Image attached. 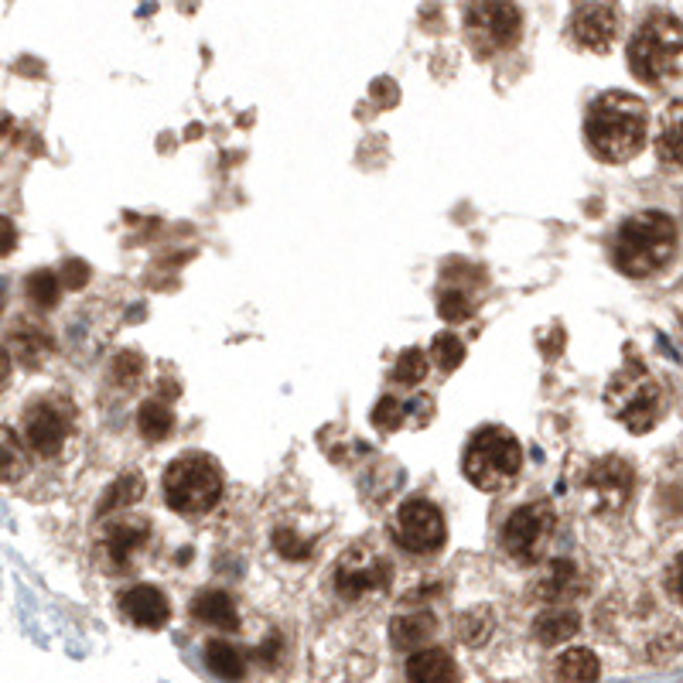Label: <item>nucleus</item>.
I'll list each match as a JSON object with an SVG mask.
<instances>
[{
	"label": "nucleus",
	"mask_w": 683,
	"mask_h": 683,
	"mask_svg": "<svg viewBox=\"0 0 683 683\" xmlns=\"http://www.w3.org/2000/svg\"><path fill=\"white\" fill-rule=\"evenodd\" d=\"M65 273H69V277H65V284H69V288H83V284L89 281V267H86V264L69 260V264H65Z\"/></svg>",
	"instance_id": "nucleus-37"
},
{
	"label": "nucleus",
	"mask_w": 683,
	"mask_h": 683,
	"mask_svg": "<svg viewBox=\"0 0 683 683\" xmlns=\"http://www.w3.org/2000/svg\"><path fill=\"white\" fill-rule=\"evenodd\" d=\"M649 131V110L632 93H601L588 107L585 141L598 161L625 164L643 150Z\"/></svg>",
	"instance_id": "nucleus-1"
},
{
	"label": "nucleus",
	"mask_w": 683,
	"mask_h": 683,
	"mask_svg": "<svg viewBox=\"0 0 683 683\" xmlns=\"http://www.w3.org/2000/svg\"><path fill=\"white\" fill-rule=\"evenodd\" d=\"M407 411L411 407H403L397 397H383L373 411V424L379 427V431H400V427L407 424Z\"/></svg>",
	"instance_id": "nucleus-30"
},
{
	"label": "nucleus",
	"mask_w": 683,
	"mask_h": 683,
	"mask_svg": "<svg viewBox=\"0 0 683 683\" xmlns=\"http://www.w3.org/2000/svg\"><path fill=\"white\" fill-rule=\"evenodd\" d=\"M407 676L417 683H454L462 680V670L444 649H420L407 660Z\"/></svg>",
	"instance_id": "nucleus-17"
},
{
	"label": "nucleus",
	"mask_w": 683,
	"mask_h": 683,
	"mask_svg": "<svg viewBox=\"0 0 683 683\" xmlns=\"http://www.w3.org/2000/svg\"><path fill=\"white\" fill-rule=\"evenodd\" d=\"M147 537H150V526H147V520H123V523H113L110 529H107V550H110V558H113V564H126L134 558V553L147 544Z\"/></svg>",
	"instance_id": "nucleus-19"
},
{
	"label": "nucleus",
	"mask_w": 683,
	"mask_h": 683,
	"mask_svg": "<svg viewBox=\"0 0 683 683\" xmlns=\"http://www.w3.org/2000/svg\"><path fill=\"white\" fill-rule=\"evenodd\" d=\"M683 56V21L673 14H652L629 41V69L646 86L670 83Z\"/></svg>",
	"instance_id": "nucleus-3"
},
{
	"label": "nucleus",
	"mask_w": 683,
	"mask_h": 683,
	"mask_svg": "<svg viewBox=\"0 0 683 683\" xmlns=\"http://www.w3.org/2000/svg\"><path fill=\"white\" fill-rule=\"evenodd\" d=\"M14 249V225H11V219H4V253H11Z\"/></svg>",
	"instance_id": "nucleus-38"
},
{
	"label": "nucleus",
	"mask_w": 683,
	"mask_h": 683,
	"mask_svg": "<svg viewBox=\"0 0 683 683\" xmlns=\"http://www.w3.org/2000/svg\"><path fill=\"white\" fill-rule=\"evenodd\" d=\"M656 155L667 168H683V99L670 103L660 117V134H656Z\"/></svg>",
	"instance_id": "nucleus-18"
},
{
	"label": "nucleus",
	"mask_w": 683,
	"mask_h": 683,
	"mask_svg": "<svg viewBox=\"0 0 683 683\" xmlns=\"http://www.w3.org/2000/svg\"><path fill=\"white\" fill-rule=\"evenodd\" d=\"M577 629H581V615L574 609H547L534 622V636L544 646H558V643H568Z\"/></svg>",
	"instance_id": "nucleus-20"
},
{
	"label": "nucleus",
	"mask_w": 683,
	"mask_h": 683,
	"mask_svg": "<svg viewBox=\"0 0 683 683\" xmlns=\"http://www.w3.org/2000/svg\"><path fill=\"white\" fill-rule=\"evenodd\" d=\"M390 564L379 561L366 547L349 550L336 568V591L345 601H356L369 591H387L390 588Z\"/></svg>",
	"instance_id": "nucleus-11"
},
{
	"label": "nucleus",
	"mask_w": 683,
	"mask_h": 683,
	"mask_svg": "<svg viewBox=\"0 0 683 683\" xmlns=\"http://www.w3.org/2000/svg\"><path fill=\"white\" fill-rule=\"evenodd\" d=\"M137 431L147 441H164L174 431V414H171L168 403H161V400H144L141 411H137Z\"/></svg>",
	"instance_id": "nucleus-22"
},
{
	"label": "nucleus",
	"mask_w": 683,
	"mask_h": 683,
	"mask_svg": "<svg viewBox=\"0 0 683 683\" xmlns=\"http://www.w3.org/2000/svg\"><path fill=\"white\" fill-rule=\"evenodd\" d=\"M676 318H680V328H683V294H680V301H676Z\"/></svg>",
	"instance_id": "nucleus-39"
},
{
	"label": "nucleus",
	"mask_w": 683,
	"mask_h": 683,
	"mask_svg": "<svg viewBox=\"0 0 683 683\" xmlns=\"http://www.w3.org/2000/svg\"><path fill=\"white\" fill-rule=\"evenodd\" d=\"M28 297L38 308H56L59 305V273L56 270H35L28 277Z\"/></svg>",
	"instance_id": "nucleus-28"
},
{
	"label": "nucleus",
	"mask_w": 683,
	"mask_h": 683,
	"mask_svg": "<svg viewBox=\"0 0 683 683\" xmlns=\"http://www.w3.org/2000/svg\"><path fill=\"white\" fill-rule=\"evenodd\" d=\"M222 496V472L209 454H182L164 472V502L182 516L209 513Z\"/></svg>",
	"instance_id": "nucleus-5"
},
{
	"label": "nucleus",
	"mask_w": 683,
	"mask_h": 683,
	"mask_svg": "<svg viewBox=\"0 0 683 683\" xmlns=\"http://www.w3.org/2000/svg\"><path fill=\"white\" fill-rule=\"evenodd\" d=\"M574 564L571 561H550L547 564V574L537 581V598L544 605H558V601H568L571 591H574Z\"/></svg>",
	"instance_id": "nucleus-21"
},
{
	"label": "nucleus",
	"mask_w": 683,
	"mask_h": 683,
	"mask_svg": "<svg viewBox=\"0 0 683 683\" xmlns=\"http://www.w3.org/2000/svg\"><path fill=\"white\" fill-rule=\"evenodd\" d=\"M472 301H468V294H462V291H444L441 294V301H438V315L444 318V321H465V318H472Z\"/></svg>",
	"instance_id": "nucleus-31"
},
{
	"label": "nucleus",
	"mask_w": 683,
	"mask_h": 683,
	"mask_svg": "<svg viewBox=\"0 0 683 683\" xmlns=\"http://www.w3.org/2000/svg\"><path fill=\"white\" fill-rule=\"evenodd\" d=\"M431 359H435L444 373L459 369V366H462V359H465V345H462V339L454 336V332H441V336H435V342H431Z\"/></svg>",
	"instance_id": "nucleus-29"
},
{
	"label": "nucleus",
	"mask_w": 683,
	"mask_h": 683,
	"mask_svg": "<svg viewBox=\"0 0 683 683\" xmlns=\"http://www.w3.org/2000/svg\"><path fill=\"white\" fill-rule=\"evenodd\" d=\"M273 544H277V550L284 553V558H308V544L305 540H291L288 529H277Z\"/></svg>",
	"instance_id": "nucleus-34"
},
{
	"label": "nucleus",
	"mask_w": 683,
	"mask_h": 683,
	"mask_svg": "<svg viewBox=\"0 0 683 683\" xmlns=\"http://www.w3.org/2000/svg\"><path fill=\"white\" fill-rule=\"evenodd\" d=\"M427 369H431V359H427L420 349H403L397 359V369H393V379L403 387H417L427 379Z\"/></svg>",
	"instance_id": "nucleus-26"
},
{
	"label": "nucleus",
	"mask_w": 683,
	"mask_h": 683,
	"mask_svg": "<svg viewBox=\"0 0 683 683\" xmlns=\"http://www.w3.org/2000/svg\"><path fill=\"white\" fill-rule=\"evenodd\" d=\"M601 673V663L591 649H568L558 656V663H553V676L558 680H598Z\"/></svg>",
	"instance_id": "nucleus-23"
},
{
	"label": "nucleus",
	"mask_w": 683,
	"mask_h": 683,
	"mask_svg": "<svg viewBox=\"0 0 683 683\" xmlns=\"http://www.w3.org/2000/svg\"><path fill=\"white\" fill-rule=\"evenodd\" d=\"M435 632H438L435 612H407V615H397L390 622V643L400 652H414L431 639Z\"/></svg>",
	"instance_id": "nucleus-15"
},
{
	"label": "nucleus",
	"mask_w": 683,
	"mask_h": 683,
	"mask_svg": "<svg viewBox=\"0 0 683 683\" xmlns=\"http://www.w3.org/2000/svg\"><path fill=\"white\" fill-rule=\"evenodd\" d=\"M120 612L141 629H161L171 615L168 598L155 585H134L131 591L120 595Z\"/></svg>",
	"instance_id": "nucleus-14"
},
{
	"label": "nucleus",
	"mask_w": 683,
	"mask_h": 683,
	"mask_svg": "<svg viewBox=\"0 0 683 683\" xmlns=\"http://www.w3.org/2000/svg\"><path fill=\"white\" fill-rule=\"evenodd\" d=\"M17 342H21L24 356H32L35 363H38V356H45L48 349H56L52 339L45 336V328H38V325H24V332H17Z\"/></svg>",
	"instance_id": "nucleus-32"
},
{
	"label": "nucleus",
	"mask_w": 683,
	"mask_h": 683,
	"mask_svg": "<svg viewBox=\"0 0 683 683\" xmlns=\"http://www.w3.org/2000/svg\"><path fill=\"white\" fill-rule=\"evenodd\" d=\"M632 489H636V472H632L625 459H615V454L595 462L585 478V496L591 502V510L601 516L622 513L632 499Z\"/></svg>",
	"instance_id": "nucleus-10"
},
{
	"label": "nucleus",
	"mask_w": 683,
	"mask_h": 683,
	"mask_svg": "<svg viewBox=\"0 0 683 683\" xmlns=\"http://www.w3.org/2000/svg\"><path fill=\"white\" fill-rule=\"evenodd\" d=\"M21 431H24V441H28V448L35 454L52 459V454L62 451V441L69 438V414L52 400H35L28 407V414H24Z\"/></svg>",
	"instance_id": "nucleus-12"
},
{
	"label": "nucleus",
	"mask_w": 683,
	"mask_h": 683,
	"mask_svg": "<svg viewBox=\"0 0 683 683\" xmlns=\"http://www.w3.org/2000/svg\"><path fill=\"white\" fill-rule=\"evenodd\" d=\"M192 615L202 625L216 629V632H236L240 629V612H236L233 598L225 595V591H202L192 601Z\"/></svg>",
	"instance_id": "nucleus-16"
},
{
	"label": "nucleus",
	"mask_w": 683,
	"mask_h": 683,
	"mask_svg": "<svg viewBox=\"0 0 683 683\" xmlns=\"http://www.w3.org/2000/svg\"><path fill=\"white\" fill-rule=\"evenodd\" d=\"M141 496H144V475L141 472H126V475H120L117 483L107 489L103 502H99V516L126 510V505H134Z\"/></svg>",
	"instance_id": "nucleus-24"
},
{
	"label": "nucleus",
	"mask_w": 683,
	"mask_h": 683,
	"mask_svg": "<svg viewBox=\"0 0 683 683\" xmlns=\"http://www.w3.org/2000/svg\"><path fill=\"white\" fill-rule=\"evenodd\" d=\"M206 660H209V670L222 680H240L246 673V663H243V652L230 643L222 639H212L206 646Z\"/></svg>",
	"instance_id": "nucleus-25"
},
{
	"label": "nucleus",
	"mask_w": 683,
	"mask_h": 683,
	"mask_svg": "<svg viewBox=\"0 0 683 683\" xmlns=\"http://www.w3.org/2000/svg\"><path fill=\"white\" fill-rule=\"evenodd\" d=\"M492 625H496V619H492L489 609H472L459 619V636L468 646H483L492 636Z\"/></svg>",
	"instance_id": "nucleus-27"
},
{
	"label": "nucleus",
	"mask_w": 683,
	"mask_h": 683,
	"mask_svg": "<svg viewBox=\"0 0 683 683\" xmlns=\"http://www.w3.org/2000/svg\"><path fill=\"white\" fill-rule=\"evenodd\" d=\"M605 403L619 424H625L632 435H646L660 420V383L649 376L643 363H625L605 390Z\"/></svg>",
	"instance_id": "nucleus-6"
},
{
	"label": "nucleus",
	"mask_w": 683,
	"mask_h": 683,
	"mask_svg": "<svg viewBox=\"0 0 683 683\" xmlns=\"http://www.w3.org/2000/svg\"><path fill=\"white\" fill-rule=\"evenodd\" d=\"M21 468H24V465L17 462V441H14V435L8 431V435H4V478H8V483H14Z\"/></svg>",
	"instance_id": "nucleus-35"
},
{
	"label": "nucleus",
	"mask_w": 683,
	"mask_h": 683,
	"mask_svg": "<svg viewBox=\"0 0 683 683\" xmlns=\"http://www.w3.org/2000/svg\"><path fill=\"white\" fill-rule=\"evenodd\" d=\"M141 369H144V363H141L137 352H120L117 363H113V376H117L120 387H131L134 379L141 376Z\"/></svg>",
	"instance_id": "nucleus-33"
},
{
	"label": "nucleus",
	"mask_w": 683,
	"mask_h": 683,
	"mask_svg": "<svg viewBox=\"0 0 683 683\" xmlns=\"http://www.w3.org/2000/svg\"><path fill=\"white\" fill-rule=\"evenodd\" d=\"M558 529V516H553L550 502H529L520 505L510 520L502 523L499 544L505 550V558H513L516 564H537L544 561V550Z\"/></svg>",
	"instance_id": "nucleus-7"
},
{
	"label": "nucleus",
	"mask_w": 683,
	"mask_h": 683,
	"mask_svg": "<svg viewBox=\"0 0 683 683\" xmlns=\"http://www.w3.org/2000/svg\"><path fill=\"white\" fill-rule=\"evenodd\" d=\"M462 468H465V478L475 489L502 492L520 478L523 448H520L516 435L505 431V427H483V431L472 435V441L465 448V459H462Z\"/></svg>",
	"instance_id": "nucleus-4"
},
{
	"label": "nucleus",
	"mask_w": 683,
	"mask_h": 683,
	"mask_svg": "<svg viewBox=\"0 0 683 683\" xmlns=\"http://www.w3.org/2000/svg\"><path fill=\"white\" fill-rule=\"evenodd\" d=\"M667 591H670L673 601L683 605V553L670 564V571H667Z\"/></svg>",
	"instance_id": "nucleus-36"
},
{
	"label": "nucleus",
	"mask_w": 683,
	"mask_h": 683,
	"mask_svg": "<svg viewBox=\"0 0 683 683\" xmlns=\"http://www.w3.org/2000/svg\"><path fill=\"white\" fill-rule=\"evenodd\" d=\"M393 540L407 553H417V558L438 553L444 547V540H448V526H444L441 510L431 499H407L397 510Z\"/></svg>",
	"instance_id": "nucleus-9"
},
{
	"label": "nucleus",
	"mask_w": 683,
	"mask_h": 683,
	"mask_svg": "<svg viewBox=\"0 0 683 683\" xmlns=\"http://www.w3.org/2000/svg\"><path fill=\"white\" fill-rule=\"evenodd\" d=\"M571 35L581 48H588V52H609L615 35H619V14L612 4H581L571 17Z\"/></svg>",
	"instance_id": "nucleus-13"
},
{
	"label": "nucleus",
	"mask_w": 683,
	"mask_h": 683,
	"mask_svg": "<svg viewBox=\"0 0 683 683\" xmlns=\"http://www.w3.org/2000/svg\"><path fill=\"white\" fill-rule=\"evenodd\" d=\"M523 14L513 0H472L465 14V32L478 56H496L520 41Z\"/></svg>",
	"instance_id": "nucleus-8"
},
{
	"label": "nucleus",
	"mask_w": 683,
	"mask_h": 683,
	"mask_svg": "<svg viewBox=\"0 0 683 683\" xmlns=\"http://www.w3.org/2000/svg\"><path fill=\"white\" fill-rule=\"evenodd\" d=\"M673 249L676 222L667 212H636L619 225L612 260L632 281H646V277L660 273L673 260Z\"/></svg>",
	"instance_id": "nucleus-2"
}]
</instances>
